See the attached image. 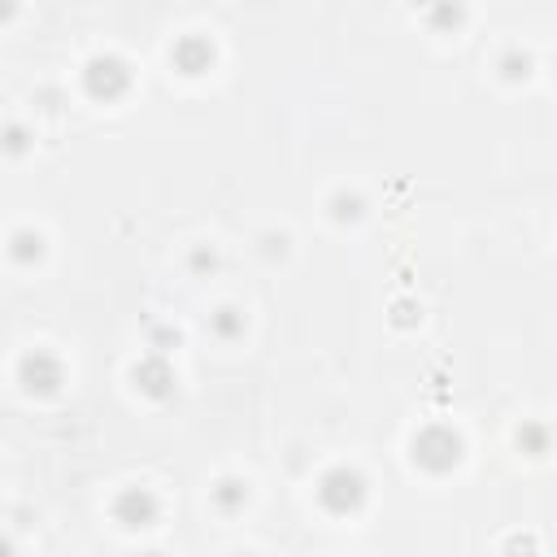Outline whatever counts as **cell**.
<instances>
[{"mask_svg": "<svg viewBox=\"0 0 557 557\" xmlns=\"http://www.w3.org/2000/svg\"><path fill=\"white\" fill-rule=\"evenodd\" d=\"M126 506H135V514H131V527H144L148 518L157 514V501L148 497L144 487H131V492H126V497L118 501V514H126Z\"/></svg>", "mask_w": 557, "mask_h": 557, "instance_id": "7a4b0ae2", "label": "cell"}, {"mask_svg": "<svg viewBox=\"0 0 557 557\" xmlns=\"http://www.w3.org/2000/svg\"><path fill=\"white\" fill-rule=\"evenodd\" d=\"M362 497H366V484H362V475L357 470H331L327 479H322V501L331 509H353V506H362Z\"/></svg>", "mask_w": 557, "mask_h": 557, "instance_id": "6da1fadb", "label": "cell"}]
</instances>
